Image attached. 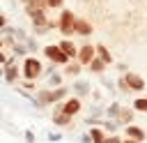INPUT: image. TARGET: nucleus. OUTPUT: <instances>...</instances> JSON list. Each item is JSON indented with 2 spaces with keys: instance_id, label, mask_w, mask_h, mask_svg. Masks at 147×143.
<instances>
[{
  "instance_id": "obj_12",
  "label": "nucleus",
  "mask_w": 147,
  "mask_h": 143,
  "mask_svg": "<svg viewBox=\"0 0 147 143\" xmlns=\"http://www.w3.org/2000/svg\"><path fill=\"white\" fill-rule=\"evenodd\" d=\"M60 48H62V51H64L71 60H74V58H78V51H80V48L71 42V39H62V42H60Z\"/></svg>"
},
{
  "instance_id": "obj_20",
  "label": "nucleus",
  "mask_w": 147,
  "mask_h": 143,
  "mask_svg": "<svg viewBox=\"0 0 147 143\" xmlns=\"http://www.w3.org/2000/svg\"><path fill=\"white\" fill-rule=\"evenodd\" d=\"M131 106L136 108V113H147V95L145 97H136Z\"/></svg>"
},
{
  "instance_id": "obj_17",
  "label": "nucleus",
  "mask_w": 147,
  "mask_h": 143,
  "mask_svg": "<svg viewBox=\"0 0 147 143\" xmlns=\"http://www.w3.org/2000/svg\"><path fill=\"white\" fill-rule=\"evenodd\" d=\"M69 88H64V85H60V88H53V104H60V101H64V99H69Z\"/></svg>"
},
{
  "instance_id": "obj_4",
  "label": "nucleus",
  "mask_w": 147,
  "mask_h": 143,
  "mask_svg": "<svg viewBox=\"0 0 147 143\" xmlns=\"http://www.w3.org/2000/svg\"><path fill=\"white\" fill-rule=\"evenodd\" d=\"M74 25H76V16L71 14V9H62V14H60V32L64 35V37H69V35H74Z\"/></svg>"
},
{
  "instance_id": "obj_33",
  "label": "nucleus",
  "mask_w": 147,
  "mask_h": 143,
  "mask_svg": "<svg viewBox=\"0 0 147 143\" xmlns=\"http://www.w3.org/2000/svg\"><path fill=\"white\" fill-rule=\"evenodd\" d=\"M80 141H83V143H92V136H90V131H87V134H83V136H80Z\"/></svg>"
},
{
  "instance_id": "obj_19",
  "label": "nucleus",
  "mask_w": 147,
  "mask_h": 143,
  "mask_svg": "<svg viewBox=\"0 0 147 143\" xmlns=\"http://www.w3.org/2000/svg\"><path fill=\"white\" fill-rule=\"evenodd\" d=\"M96 55H99L101 60H106L108 65H113V55H110L108 46H103V44H96Z\"/></svg>"
},
{
  "instance_id": "obj_37",
  "label": "nucleus",
  "mask_w": 147,
  "mask_h": 143,
  "mask_svg": "<svg viewBox=\"0 0 147 143\" xmlns=\"http://www.w3.org/2000/svg\"><path fill=\"white\" fill-rule=\"evenodd\" d=\"M23 2H28V0H23Z\"/></svg>"
},
{
  "instance_id": "obj_26",
  "label": "nucleus",
  "mask_w": 147,
  "mask_h": 143,
  "mask_svg": "<svg viewBox=\"0 0 147 143\" xmlns=\"http://www.w3.org/2000/svg\"><path fill=\"white\" fill-rule=\"evenodd\" d=\"M101 83H103V88H108V92H115V83L110 78H106L103 74H101Z\"/></svg>"
},
{
  "instance_id": "obj_5",
  "label": "nucleus",
  "mask_w": 147,
  "mask_h": 143,
  "mask_svg": "<svg viewBox=\"0 0 147 143\" xmlns=\"http://www.w3.org/2000/svg\"><path fill=\"white\" fill-rule=\"evenodd\" d=\"M94 58H96V46H92V44H83L80 51H78V58H76V60H78L80 65H90Z\"/></svg>"
},
{
  "instance_id": "obj_32",
  "label": "nucleus",
  "mask_w": 147,
  "mask_h": 143,
  "mask_svg": "<svg viewBox=\"0 0 147 143\" xmlns=\"http://www.w3.org/2000/svg\"><path fill=\"white\" fill-rule=\"evenodd\" d=\"M25 44H28V48H30V51H37V42H34L32 37H28V42H25Z\"/></svg>"
},
{
  "instance_id": "obj_25",
  "label": "nucleus",
  "mask_w": 147,
  "mask_h": 143,
  "mask_svg": "<svg viewBox=\"0 0 147 143\" xmlns=\"http://www.w3.org/2000/svg\"><path fill=\"white\" fill-rule=\"evenodd\" d=\"M25 5H32V7H37V9H48V5H46V0H28Z\"/></svg>"
},
{
  "instance_id": "obj_28",
  "label": "nucleus",
  "mask_w": 147,
  "mask_h": 143,
  "mask_svg": "<svg viewBox=\"0 0 147 143\" xmlns=\"http://www.w3.org/2000/svg\"><path fill=\"white\" fill-rule=\"evenodd\" d=\"M23 88H25L28 92H37V90H39V88H34V81H25V83H23Z\"/></svg>"
},
{
  "instance_id": "obj_24",
  "label": "nucleus",
  "mask_w": 147,
  "mask_h": 143,
  "mask_svg": "<svg viewBox=\"0 0 147 143\" xmlns=\"http://www.w3.org/2000/svg\"><path fill=\"white\" fill-rule=\"evenodd\" d=\"M117 88H119L124 95H126V92H131V88H129V83H126V78H124V76H119V81H117Z\"/></svg>"
},
{
  "instance_id": "obj_8",
  "label": "nucleus",
  "mask_w": 147,
  "mask_h": 143,
  "mask_svg": "<svg viewBox=\"0 0 147 143\" xmlns=\"http://www.w3.org/2000/svg\"><path fill=\"white\" fill-rule=\"evenodd\" d=\"M92 23L87 21V18H76V25H74V35H80V37H87V35H92Z\"/></svg>"
},
{
  "instance_id": "obj_18",
  "label": "nucleus",
  "mask_w": 147,
  "mask_h": 143,
  "mask_svg": "<svg viewBox=\"0 0 147 143\" xmlns=\"http://www.w3.org/2000/svg\"><path fill=\"white\" fill-rule=\"evenodd\" d=\"M80 72H83V65H80L78 60H71L69 65H64V74H67V76H78Z\"/></svg>"
},
{
  "instance_id": "obj_15",
  "label": "nucleus",
  "mask_w": 147,
  "mask_h": 143,
  "mask_svg": "<svg viewBox=\"0 0 147 143\" xmlns=\"http://www.w3.org/2000/svg\"><path fill=\"white\" fill-rule=\"evenodd\" d=\"M87 67H90V72H92V74H99V76H101V74L106 72V67H108V62H106V60H101V58L96 55V58H94V60H92V62H90Z\"/></svg>"
},
{
  "instance_id": "obj_9",
  "label": "nucleus",
  "mask_w": 147,
  "mask_h": 143,
  "mask_svg": "<svg viewBox=\"0 0 147 143\" xmlns=\"http://www.w3.org/2000/svg\"><path fill=\"white\" fill-rule=\"evenodd\" d=\"M71 92H74L76 97H87V95L92 92V85H90L87 81H74V83H71Z\"/></svg>"
},
{
  "instance_id": "obj_3",
  "label": "nucleus",
  "mask_w": 147,
  "mask_h": 143,
  "mask_svg": "<svg viewBox=\"0 0 147 143\" xmlns=\"http://www.w3.org/2000/svg\"><path fill=\"white\" fill-rule=\"evenodd\" d=\"M41 51H44V55H46L53 65H69V60H71V58L60 48V44H48V46H44Z\"/></svg>"
},
{
  "instance_id": "obj_1",
  "label": "nucleus",
  "mask_w": 147,
  "mask_h": 143,
  "mask_svg": "<svg viewBox=\"0 0 147 143\" xmlns=\"http://www.w3.org/2000/svg\"><path fill=\"white\" fill-rule=\"evenodd\" d=\"M41 74H44L41 62H39L34 55H25V60H23V76H25V81H34V78H39Z\"/></svg>"
},
{
  "instance_id": "obj_16",
  "label": "nucleus",
  "mask_w": 147,
  "mask_h": 143,
  "mask_svg": "<svg viewBox=\"0 0 147 143\" xmlns=\"http://www.w3.org/2000/svg\"><path fill=\"white\" fill-rule=\"evenodd\" d=\"M119 113H122V104H119V101H110V104L106 106V118H108V120H117Z\"/></svg>"
},
{
  "instance_id": "obj_34",
  "label": "nucleus",
  "mask_w": 147,
  "mask_h": 143,
  "mask_svg": "<svg viewBox=\"0 0 147 143\" xmlns=\"http://www.w3.org/2000/svg\"><path fill=\"white\" fill-rule=\"evenodd\" d=\"M117 72H122V74H126V65H124V62H117Z\"/></svg>"
},
{
  "instance_id": "obj_27",
  "label": "nucleus",
  "mask_w": 147,
  "mask_h": 143,
  "mask_svg": "<svg viewBox=\"0 0 147 143\" xmlns=\"http://www.w3.org/2000/svg\"><path fill=\"white\" fill-rule=\"evenodd\" d=\"M46 5H48L51 9H60V7L64 5V0H46Z\"/></svg>"
},
{
  "instance_id": "obj_36",
  "label": "nucleus",
  "mask_w": 147,
  "mask_h": 143,
  "mask_svg": "<svg viewBox=\"0 0 147 143\" xmlns=\"http://www.w3.org/2000/svg\"><path fill=\"white\" fill-rule=\"evenodd\" d=\"M80 2H87V0H80Z\"/></svg>"
},
{
  "instance_id": "obj_14",
  "label": "nucleus",
  "mask_w": 147,
  "mask_h": 143,
  "mask_svg": "<svg viewBox=\"0 0 147 143\" xmlns=\"http://www.w3.org/2000/svg\"><path fill=\"white\" fill-rule=\"evenodd\" d=\"M2 72H5V81H7V83H11V85H14V83L18 81V76H21L18 65H9V67H5Z\"/></svg>"
},
{
  "instance_id": "obj_23",
  "label": "nucleus",
  "mask_w": 147,
  "mask_h": 143,
  "mask_svg": "<svg viewBox=\"0 0 147 143\" xmlns=\"http://www.w3.org/2000/svg\"><path fill=\"white\" fill-rule=\"evenodd\" d=\"M48 85H51V88H60V85H62V74L53 72V74L48 76Z\"/></svg>"
},
{
  "instance_id": "obj_21",
  "label": "nucleus",
  "mask_w": 147,
  "mask_h": 143,
  "mask_svg": "<svg viewBox=\"0 0 147 143\" xmlns=\"http://www.w3.org/2000/svg\"><path fill=\"white\" fill-rule=\"evenodd\" d=\"M119 127H122V125H119L117 120H108V118H106V122H103V129L108 131V136H110V134H115Z\"/></svg>"
},
{
  "instance_id": "obj_13",
  "label": "nucleus",
  "mask_w": 147,
  "mask_h": 143,
  "mask_svg": "<svg viewBox=\"0 0 147 143\" xmlns=\"http://www.w3.org/2000/svg\"><path fill=\"white\" fill-rule=\"evenodd\" d=\"M87 131L92 136V143H106V138H108V131L103 127H90Z\"/></svg>"
},
{
  "instance_id": "obj_6",
  "label": "nucleus",
  "mask_w": 147,
  "mask_h": 143,
  "mask_svg": "<svg viewBox=\"0 0 147 143\" xmlns=\"http://www.w3.org/2000/svg\"><path fill=\"white\" fill-rule=\"evenodd\" d=\"M122 76L126 78V83H129L131 92H140V90H145V78H142V76H138L136 72H126V74H122Z\"/></svg>"
},
{
  "instance_id": "obj_11",
  "label": "nucleus",
  "mask_w": 147,
  "mask_h": 143,
  "mask_svg": "<svg viewBox=\"0 0 147 143\" xmlns=\"http://www.w3.org/2000/svg\"><path fill=\"white\" fill-rule=\"evenodd\" d=\"M53 125H57V127H62V129H74L71 115H67V113H55V111H53Z\"/></svg>"
},
{
  "instance_id": "obj_31",
  "label": "nucleus",
  "mask_w": 147,
  "mask_h": 143,
  "mask_svg": "<svg viewBox=\"0 0 147 143\" xmlns=\"http://www.w3.org/2000/svg\"><path fill=\"white\" fill-rule=\"evenodd\" d=\"M60 138H62L60 131H48V141H60Z\"/></svg>"
},
{
  "instance_id": "obj_7",
  "label": "nucleus",
  "mask_w": 147,
  "mask_h": 143,
  "mask_svg": "<svg viewBox=\"0 0 147 143\" xmlns=\"http://www.w3.org/2000/svg\"><path fill=\"white\" fill-rule=\"evenodd\" d=\"M124 138H133V141L145 143V141H147V134H145V129L138 127V125H126V127H124Z\"/></svg>"
},
{
  "instance_id": "obj_29",
  "label": "nucleus",
  "mask_w": 147,
  "mask_h": 143,
  "mask_svg": "<svg viewBox=\"0 0 147 143\" xmlns=\"http://www.w3.org/2000/svg\"><path fill=\"white\" fill-rule=\"evenodd\" d=\"M23 136H25V141H28V143H37V138H34V131H32V129H28Z\"/></svg>"
},
{
  "instance_id": "obj_22",
  "label": "nucleus",
  "mask_w": 147,
  "mask_h": 143,
  "mask_svg": "<svg viewBox=\"0 0 147 143\" xmlns=\"http://www.w3.org/2000/svg\"><path fill=\"white\" fill-rule=\"evenodd\" d=\"M28 51H30V48H28V44H23V42H16V44L11 46V53H14V55H25Z\"/></svg>"
},
{
  "instance_id": "obj_2",
  "label": "nucleus",
  "mask_w": 147,
  "mask_h": 143,
  "mask_svg": "<svg viewBox=\"0 0 147 143\" xmlns=\"http://www.w3.org/2000/svg\"><path fill=\"white\" fill-rule=\"evenodd\" d=\"M83 111V101H80V97H69V99H64V101H60V104H55V113H67V115H78Z\"/></svg>"
},
{
  "instance_id": "obj_35",
  "label": "nucleus",
  "mask_w": 147,
  "mask_h": 143,
  "mask_svg": "<svg viewBox=\"0 0 147 143\" xmlns=\"http://www.w3.org/2000/svg\"><path fill=\"white\" fill-rule=\"evenodd\" d=\"M124 143H140V141H133V138H124Z\"/></svg>"
},
{
  "instance_id": "obj_10",
  "label": "nucleus",
  "mask_w": 147,
  "mask_h": 143,
  "mask_svg": "<svg viewBox=\"0 0 147 143\" xmlns=\"http://www.w3.org/2000/svg\"><path fill=\"white\" fill-rule=\"evenodd\" d=\"M133 118H136V108L133 106H122V113H119L117 122L126 127V125H133Z\"/></svg>"
},
{
  "instance_id": "obj_30",
  "label": "nucleus",
  "mask_w": 147,
  "mask_h": 143,
  "mask_svg": "<svg viewBox=\"0 0 147 143\" xmlns=\"http://www.w3.org/2000/svg\"><path fill=\"white\" fill-rule=\"evenodd\" d=\"M106 143H124V138H119L117 134H110V136L106 138Z\"/></svg>"
}]
</instances>
